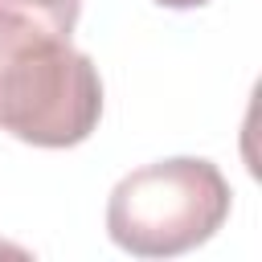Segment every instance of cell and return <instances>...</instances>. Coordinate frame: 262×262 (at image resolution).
Instances as JSON below:
<instances>
[{
	"mask_svg": "<svg viewBox=\"0 0 262 262\" xmlns=\"http://www.w3.org/2000/svg\"><path fill=\"white\" fill-rule=\"evenodd\" d=\"M233 192L217 164L172 156L127 172L106 201V233L135 258H172L205 246L229 217Z\"/></svg>",
	"mask_w": 262,
	"mask_h": 262,
	"instance_id": "cell-2",
	"label": "cell"
},
{
	"mask_svg": "<svg viewBox=\"0 0 262 262\" xmlns=\"http://www.w3.org/2000/svg\"><path fill=\"white\" fill-rule=\"evenodd\" d=\"M82 0H0V131L74 147L102 119V78L70 45Z\"/></svg>",
	"mask_w": 262,
	"mask_h": 262,
	"instance_id": "cell-1",
	"label": "cell"
},
{
	"mask_svg": "<svg viewBox=\"0 0 262 262\" xmlns=\"http://www.w3.org/2000/svg\"><path fill=\"white\" fill-rule=\"evenodd\" d=\"M160 8H201V4H209V0H156Z\"/></svg>",
	"mask_w": 262,
	"mask_h": 262,
	"instance_id": "cell-3",
	"label": "cell"
}]
</instances>
